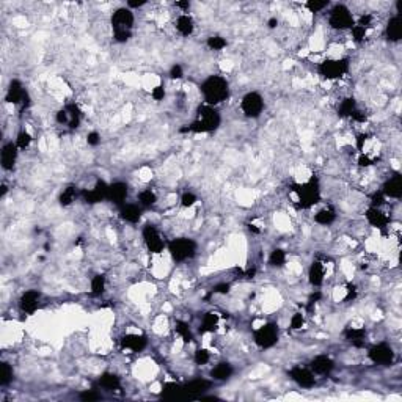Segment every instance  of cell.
<instances>
[{
  "label": "cell",
  "instance_id": "26",
  "mask_svg": "<svg viewBox=\"0 0 402 402\" xmlns=\"http://www.w3.org/2000/svg\"><path fill=\"white\" fill-rule=\"evenodd\" d=\"M324 277H326V267L321 261H314L311 264L310 270H308V280L313 286H321L324 283Z\"/></svg>",
  "mask_w": 402,
  "mask_h": 402
},
{
  "label": "cell",
  "instance_id": "16",
  "mask_svg": "<svg viewBox=\"0 0 402 402\" xmlns=\"http://www.w3.org/2000/svg\"><path fill=\"white\" fill-rule=\"evenodd\" d=\"M107 189H109V185L104 181H101V179H99V181L95 184V187H93L91 190H83L82 196H83L85 203L96 204V203H101L102 200H107Z\"/></svg>",
  "mask_w": 402,
  "mask_h": 402
},
{
  "label": "cell",
  "instance_id": "37",
  "mask_svg": "<svg viewBox=\"0 0 402 402\" xmlns=\"http://www.w3.org/2000/svg\"><path fill=\"white\" fill-rule=\"evenodd\" d=\"M106 292V277L104 275H95L91 280V295L101 297Z\"/></svg>",
  "mask_w": 402,
  "mask_h": 402
},
{
  "label": "cell",
  "instance_id": "1",
  "mask_svg": "<svg viewBox=\"0 0 402 402\" xmlns=\"http://www.w3.org/2000/svg\"><path fill=\"white\" fill-rule=\"evenodd\" d=\"M198 116L196 119L185 127H181L179 132H193V134H209L214 132L216 129H219V126L221 123V116L212 106L203 104L198 107Z\"/></svg>",
  "mask_w": 402,
  "mask_h": 402
},
{
  "label": "cell",
  "instance_id": "4",
  "mask_svg": "<svg viewBox=\"0 0 402 402\" xmlns=\"http://www.w3.org/2000/svg\"><path fill=\"white\" fill-rule=\"evenodd\" d=\"M170 256L173 258V261L176 262H185L192 259L193 256L196 255V249L198 245L193 241V239L189 237H176L172 239L167 245Z\"/></svg>",
  "mask_w": 402,
  "mask_h": 402
},
{
  "label": "cell",
  "instance_id": "29",
  "mask_svg": "<svg viewBox=\"0 0 402 402\" xmlns=\"http://www.w3.org/2000/svg\"><path fill=\"white\" fill-rule=\"evenodd\" d=\"M365 336H366L365 329H349L346 331V339L354 347H358V349L365 346Z\"/></svg>",
  "mask_w": 402,
  "mask_h": 402
},
{
  "label": "cell",
  "instance_id": "17",
  "mask_svg": "<svg viewBox=\"0 0 402 402\" xmlns=\"http://www.w3.org/2000/svg\"><path fill=\"white\" fill-rule=\"evenodd\" d=\"M310 369L318 375H329L335 369V362L327 355H318L311 360Z\"/></svg>",
  "mask_w": 402,
  "mask_h": 402
},
{
  "label": "cell",
  "instance_id": "60",
  "mask_svg": "<svg viewBox=\"0 0 402 402\" xmlns=\"http://www.w3.org/2000/svg\"><path fill=\"white\" fill-rule=\"evenodd\" d=\"M175 5H176L178 8H181V10H184V11H187V10L190 8V3L187 2V0H185V2H176Z\"/></svg>",
  "mask_w": 402,
  "mask_h": 402
},
{
  "label": "cell",
  "instance_id": "23",
  "mask_svg": "<svg viewBox=\"0 0 402 402\" xmlns=\"http://www.w3.org/2000/svg\"><path fill=\"white\" fill-rule=\"evenodd\" d=\"M211 388V382L206 380V379H193L190 382H187L184 385V391H185V396H196V395H201L206 390Z\"/></svg>",
  "mask_w": 402,
  "mask_h": 402
},
{
  "label": "cell",
  "instance_id": "12",
  "mask_svg": "<svg viewBox=\"0 0 402 402\" xmlns=\"http://www.w3.org/2000/svg\"><path fill=\"white\" fill-rule=\"evenodd\" d=\"M5 101L10 102V104H22L24 107L29 106V95H27V91H25L24 85L19 80L14 79L10 82V87H8V90H6Z\"/></svg>",
  "mask_w": 402,
  "mask_h": 402
},
{
  "label": "cell",
  "instance_id": "35",
  "mask_svg": "<svg viewBox=\"0 0 402 402\" xmlns=\"http://www.w3.org/2000/svg\"><path fill=\"white\" fill-rule=\"evenodd\" d=\"M14 379V372H13V366L6 362L0 363V385L2 387H8Z\"/></svg>",
  "mask_w": 402,
  "mask_h": 402
},
{
  "label": "cell",
  "instance_id": "40",
  "mask_svg": "<svg viewBox=\"0 0 402 402\" xmlns=\"http://www.w3.org/2000/svg\"><path fill=\"white\" fill-rule=\"evenodd\" d=\"M156 201H157V196L151 189H146V190H143V192L139 193V203H140V206H143V208H151V206L156 204Z\"/></svg>",
  "mask_w": 402,
  "mask_h": 402
},
{
  "label": "cell",
  "instance_id": "22",
  "mask_svg": "<svg viewBox=\"0 0 402 402\" xmlns=\"http://www.w3.org/2000/svg\"><path fill=\"white\" fill-rule=\"evenodd\" d=\"M234 374V367L231 366V363L228 362H221L219 365H216L212 367L211 371V377L212 380H217V382H225V380H229L231 375Z\"/></svg>",
  "mask_w": 402,
  "mask_h": 402
},
{
  "label": "cell",
  "instance_id": "30",
  "mask_svg": "<svg viewBox=\"0 0 402 402\" xmlns=\"http://www.w3.org/2000/svg\"><path fill=\"white\" fill-rule=\"evenodd\" d=\"M183 396H185L184 387H181V385H178V383L170 382V383H165L164 388H162V398H165V399H176V398H183Z\"/></svg>",
  "mask_w": 402,
  "mask_h": 402
},
{
  "label": "cell",
  "instance_id": "32",
  "mask_svg": "<svg viewBox=\"0 0 402 402\" xmlns=\"http://www.w3.org/2000/svg\"><path fill=\"white\" fill-rule=\"evenodd\" d=\"M357 110V101L354 98H346L341 101V104L338 107V115L341 118H350Z\"/></svg>",
  "mask_w": 402,
  "mask_h": 402
},
{
  "label": "cell",
  "instance_id": "54",
  "mask_svg": "<svg viewBox=\"0 0 402 402\" xmlns=\"http://www.w3.org/2000/svg\"><path fill=\"white\" fill-rule=\"evenodd\" d=\"M152 98L156 99V101H162V99L165 98V88H164V85H157V87L152 90Z\"/></svg>",
  "mask_w": 402,
  "mask_h": 402
},
{
  "label": "cell",
  "instance_id": "8",
  "mask_svg": "<svg viewBox=\"0 0 402 402\" xmlns=\"http://www.w3.org/2000/svg\"><path fill=\"white\" fill-rule=\"evenodd\" d=\"M329 22L331 25V29L335 30H347L354 27V16L349 11V8L344 5H336L333 10L330 11L329 16Z\"/></svg>",
  "mask_w": 402,
  "mask_h": 402
},
{
  "label": "cell",
  "instance_id": "56",
  "mask_svg": "<svg viewBox=\"0 0 402 402\" xmlns=\"http://www.w3.org/2000/svg\"><path fill=\"white\" fill-rule=\"evenodd\" d=\"M350 118H352L354 121H357V123H365V121H366V115H365L363 112H360V110H358V109L355 110L354 115L350 116Z\"/></svg>",
  "mask_w": 402,
  "mask_h": 402
},
{
  "label": "cell",
  "instance_id": "21",
  "mask_svg": "<svg viewBox=\"0 0 402 402\" xmlns=\"http://www.w3.org/2000/svg\"><path fill=\"white\" fill-rule=\"evenodd\" d=\"M366 219L367 221L374 226V228H379V229H385L390 223V219L387 217V214L382 212L380 208H369L366 211Z\"/></svg>",
  "mask_w": 402,
  "mask_h": 402
},
{
  "label": "cell",
  "instance_id": "11",
  "mask_svg": "<svg viewBox=\"0 0 402 402\" xmlns=\"http://www.w3.org/2000/svg\"><path fill=\"white\" fill-rule=\"evenodd\" d=\"M369 355L371 362H374L375 365H382V366H388L393 363L395 360V352H393V349L385 344V343H380V344H375L369 349Z\"/></svg>",
  "mask_w": 402,
  "mask_h": 402
},
{
  "label": "cell",
  "instance_id": "10",
  "mask_svg": "<svg viewBox=\"0 0 402 402\" xmlns=\"http://www.w3.org/2000/svg\"><path fill=\"white\" fill-rule=\"evenodd\" d=\"M142 234H143V241H145V244H146V247H148V250L151 252V253H162L164 252V249H165V239L162 237V234H160V231L154 226V225H151V223H148V225H145L143 226V231H142Z\"/></svg>",
  "mask_w": 402,
  "mask_h": 402
},
{
  "label": "cell",
  "instance_id": "44",
  "mask_svg": "<svg viewBox=\"0 0 402 402\" xmlns=\"http://www.w3.org/2000/svg\"><path fill=\"white\" fill-rule=\"evenodd\" d=\"M352 30V38L355 42H362L366 37V29L362 27V25H358V24H354V27L350 29Z\"/></svg>",
  "mask_w": 402,
  "mask_h": 402
},
{
  "label": "cell",
  "instance_id": "55",
  "mask_svg": "<svg viewBox=\"0 0 402 402\" xmlns=\"http://www.w3.org/2000/svg\"><path fill=\"white\" fill-rule=\"evenodd\" d=\"M358 25H362V27H365L367 30V27H371V24H372V16L371 14H363L360 21L357 22Z\"/></svg>",
  "mask_w": 402,
  "mask_h": 402
},
{
  "label": "cell",
  "instance_id": "46",
  "mask_svg": "<svg viewBox=\"0 0 402 402\" xmlns=\"http://www.w3.org/2000/svg\"><path fill=\"white\" fill-rule=\"evenodd\" d=\"M327 6H329V2H316V0H310V2H306V8L311 13H319Z\"/></svg>",
  "mask_w": 402,
  "mask_h": 402
},
{
  "label": "cell",
  "instance_id": "43",
  "mask_svg": "<svg viewBox=\"0 0 402 402\" xmlns=\"http://www.w3.org/2000/svg\"><path fill=\"white\" fill-rule=\"evenodd\" d=\"M193 360H195L196 365H206V363L211 360V354L208 352L206 349H198V350L195 352Z\"/></svg>",
  "mask_w": 402,
  "mask_h": 402
},
{
  "label": "cell",
  "instance_id": "18",
  "mask_svg": "<svg viewBox=\"0 0 402 402\" xmlns=\"http://www.w3.org/2000/svg\"><path fill=\"white\" fill-rule=\"evenodd\" d=\"M382 193L387 198H401L402 196V176L399 173L393 175L390 179H387L382 187Z\"/></svg>",
  "mask_w": 402,
  "mask_h": 402
},
{
  "label": "cell",
  "instance_id": "3",
  "mask_svg": "<svg viewBox=\"0 0 402 402\" xmlns=\"http://www.w3.org/2000/svg\"><path fill=\"white\" fill-rule=\"evenodd\" d=\"M134 13L129 8H118L112 16L113 38L118 42H126L132 38Z\"/></svg>",
  "mask_w": 402,
  "mask_h": 402
},
{
  "label": "cell",
  "instance_id": "2",
  "mask_svg": "<svg viewBox=\"0 0 402 402\" xmlns=\"http://www.w3.org/2000/svg\"><path fill=\"white\" fill-rule=\"evenodd\" d=\"M200 90L204 98V104L212 106V107L226 101L231 93L228 80L221 75H209L208 79L201 83Z\"/></svg>",
  "mask_w": 402,
  "mask_h": 402
},
{
  "label": "cell",
  "instance_id": "63",
  "mask_svg": "<svg viewBox=\"0 0 402 402\" xmlns=\"http://www.w3.org/2000/svg\"><path fill=\"white\" fill-rule=\"evenodd\" d=\"M6 192H8V187H6L5 184H2V192H0V198H3V196L6 195Z\"/></svg>",
  "mask_w": 402,
  "mask_h": 402
},
{
  "label": "cell",
  "instance_id": "20",
  "mask_svg": "<svg viewBox=\"0 0 402 402\" xmlns=\"http://www.w3.org/2000/svg\"><path fill=\"white\" fill-rule=\"evenodd\" d=\"M148 346V339L143 335H126L121 338V347L131 352H142Z\"/></svg>",
  "mask_w": 402,
  "mask_h": 402
},
{
  "label": "cell",
  "instance_id": "53",
  "mask_svg": "<svg viewBox=\"0 0 402 402\" xmlns=\"http://www.w3.org/2000/svg\"><path fill=\"white\" fill-rule=\"evenodd\" d=\"M87 143L90 145V146H98V145L101 143V135L98 132H90L87 135Z\"/></svg>",
  "mask_w": 402,
  "mask_h": 402
},
{
  "label": "cell",
  "instance_id": "62",
  "mask_svg": "<svg viewBox=\"0 0 402 402\" xmlns=\"http://www.w3.org/2000/svg\"><path fill=\"white\" fill-rule=\"evenodd\" d=\"M277 25H278V19H277V18H270V19H269V27H270V29H275Z\"/></svg>",
  "mask_w": 402,
  "mask_h": 402
},
{
  "label": "cell",
  "instance_id": "42",
  "mask_svg": "<svg viewBox=\"0 0 402 402\" xmlns=\"http://www.w3.org/2000/svg\"><path fill=\"white\" fill-rule=\"evenodd\" d=\"M30 143H32V135L27 131H21L18 134V139H16V146L19 149H25L30 146Z\"/></svg>",
  "mask_w": 402,
  "mask_h": 402
},
{
  "label": "cell",
  "instance_id": "52",
  "mask_svg": "<svg viewBox=\"0 0 402 402\" xmlns=\"http://www.w3.org/2000/svg\"><path fill=\"white\" fill-rule=\"evenodd\" d=\"M229 285L228 283H220V285H217V286H214L212 288V294H221V295H225V294H228L229 292Z\"/></svg>",
  "mask_w": 402,
  "mask_h": 402
},
{
  "label": "cell",
  "instance_id": "61",
  "mask_svg": "<svg viewBox=\"0 0 402 402\" xmlns=\"http://www.w3.org/2000/svg\"><path fill=\"white\" fill-rule=\"evenodd\" d=\"M145 3H146L145 0H140V2H132V0H131V2H127V6H129V8H140Z\"/></svg>",
  "mask_w": 402,
  "mask_h": 402
},
{
  "label": "cell",
  "instance_id": "28",
  "mask_svg": "<svg viewBox=\"0 0 402 402\" xmlns=\"http://www.w3.org/2000/svg\"><path fill=\"white\" fill-rule=\"evenodd\" d=\"M195 29V22L189 14H181L176 19V30L181 33L183 37H189L193 33Z\"/></svg>",
  "mask_w": 402,
  "mask_h": 402
},
{
  "label": "cell",
  "instance_id": "34",
  "mask_svg": "<svg viewBox=\"0 0 402 402\" xmlns=\"http://www.w3.org/2000/svg\"><path fill=\"white\" fill-rule=\"evenodd\" d=\"M65 109H66V112L70 113V126L71 129H77V127L80 126V119H82V112H80V109H79V106L77 104H68V106H65Z\"/></svg>",
  "mask_w": 402,
  "mask_h": 402
},
{
  "label": "cell",
  "instance_id": "31",
  "mask_svg": "<svg viewBox=\"0 0 402 402\" xmlns=\"http://www.w3.org/2000/svg\"><path fill=\"white\" fill-rule=\"evenodd\" d=\"M335 220H336V212L333 211L331 208L321 209V211L314 216V221H316L318 225H322V226H329V225H331Z\"/></svg>",
  "mask_w": 402,
  "mask_h": 402
},
{
  "label": "cell",
  "instance_id": "57",
  "mask_svg": "<svg viewBox=\"0 0 402 402\" xmlns=\"http://www.w3.org/2000/svg\"><path fill=\"white\" fill-rule=\"evenodd\" d=\"M366 140H367V135L366 134H360V135L357 137V148L360 149V151L363 149V145H365Z\"/></svg>",
  "mask_w": 402,
  "mask_h": 402
},
{
  "label": "cell",
  "instance_id": "6",
  "mask_svg": "<svg viewBox=\"0 0 402 402\" xmlns=\"http://www.w3.org/2000/svg\"><path fill=\"white\" fill-rule=\"evenodd\" d=\"M319 74L327 80L341 79L349 71V60L347 58H327L318 68Z\"/></svg>",
  "mask_w": 402,
  "mask_h": 402
},
{
  "label": "cell",
  "instance_id": "27",
  "mask_svg": "<svg viewBox=\"0 0 402 402\" xmlns=\"http://www.w3.org/2000/svg\"><path fill=\"white\" fill-rule=\"evenodd\" d=\"M98 385L101 388L107 390V391H115V390L121 388V379H119L118 375L113 374V372H104L99 377Z\"/></svg>",
  "mask_w": 402,
  "mask_h": 402
},
{
  "label": "cell",
  "instance_id": "7",
  "mask_svg": "<svg viewBox=\"0 0 402 402\" xmlns=\"http://www.w3.org/2000/svg\"><path fill=\"white\" fill-rule=\"evenodd\" d=\"M278 336H280V331H278V326L273 322H269V324H264L262 327H259L253 333V339L258 347L261 349H270L273 347L277 343H278Z\"/></svg>",
  "mask_w": 402,
  "mask_h": 402
},
{
  "label": "cell",
  "instance_id": "9",
  "mask_svg": "<svg viewBox=\"0 0 402 402\" xmlns=\"http://www.w3.org/2000/svg\"><path fill=\"white\" fill-rule=\"evenodd\" d=\"M241 109L247 118H259L264 110V99L259 93L250 91L242 98Z\"/></svg>",
  "mask_w": 402,
  "mask_h": 402
},
{
  "label": "cell",
  "instance_id": "33",
  "mask_svg": "<svg viewBox=\"0 0 402 402\" xmlns=\"http://www.w3.org/2000/svg\"><path fill=\"white\" fill-rule=\"evenodd\" d=\"M219 322V314L217 313H206L203 316L201 326H200V333H208V331H214L217 327Z\"/></svg>",
  "mask_w": 402,
  "mask_h": 402
},
{
  "label": "cell",
  "instance_id": "15",
  "mask_svg": "<svg viewBox=\"0 0 402 402\" xmlns=\"http://www.w3.org/2000/svg\"><path fill=\"white\" fill-rule=\"evenodd\" d=\"M18 154H19V148L16 146V143L8 142L3 145L2 148V154H0V160H2V168L10 172V170L14 168L16 160H18Z\"/></svg>",
  "mask_w": 402,
  "mask_h": 402
},
{
  "label": "cell",
  "instance_id": "49",
  "mask_svg": "<svg viewBox=\"0 0 402 402\" xmlns=\"http://www.w3.org/2000/svg\"><path fill=\"white\" fill-rule=\"evenodd\" d=\"M55 119H57V123H58V124H70V113L66 112V109H65V107L58 110Z\"/></svg>",
  "mask_w": 402,
  "mask_h": 402
},
{
  "label": "cell",
  "instance_id": "14",
  "mask_svg": "<svg viewBox=\"0 0 402 402\" xmlns=\"http://www.w3.org/2000/svg\"><path fill=\"white\" fill-rule=\"evenodd\" d=\"M39 298L41 294L38 292L37 289H29L21 295L19 298V308L21 311H24L25 314H33L37 311V308L39 305Z\"/></svg>",
  "mask_w": 402,
  "mask_h": 402
},
{
  "label": "cell",
  "instance_id": "58",
  "mask_svg": "<svg viewBox=\"0 0 402 402\" xmlns=\"http://www.w3.org/2000/svg\"><path fill=\"white\" fill-rule=\"evenodd\" d=\"M371 164H372V160L367 156H363V154L360 156V159H358V165H360V167H369Z\"/></svg>",
  "mask_w": 402,
  "mask_h": 402
},
{
  "label": "cell",
  "instance_id": "24",
  "mask_svg": "<svg viewBox=\"0 0 402 402\" xmlns=\"http://www.w3.org/2000/svg\"><path fill=\"white\" fill-rule=\"evenodd\" d=\"M385 33H387L388 41L398 42L401 39L402 27H401V14L399 13L396 16H393V18H390V21L387 24V29H385Z\"/></svg>",
  "mask_w": 402,
  "mask_h": 402
},
{
  "label": "cell",
  "instance_id": "48",
  "mask_svg": "<svg viewBox=\"0 0 402 402\" xmlns=\"http://www.w3.org/2000/svg\"><path fill=\"white\" fill-rule=\"evenodd\" d=\"M195 203H196V195H193L190 192H185L181 196V204H183L184 208H192Z\"/></svg>",
  "mask_w": 402,
  "mask_h": 402
},
{
  "label": "cell",
  "instance_id": "45",
  "mask_svg": "<svg viewBox=\"0 0 402 402\" xmlns=\"http://www.w3.org/2000/svg\"><path fill=\"white\" fill-rule=\"evenodd\" d=\"M303 324H305V316L302 313H295L292 318H291V329L292 330H298V329H302L303 327Z\"/></svg>",
  "mask_w": 402,
  "mask_h": 402
},
{
  "label": "cell",
  "instance_id": "36",
  "mask_svg": "<svg viewBox=\"0 0 402 402\" xmlns=\"http://www.w3.org/2000/svg\"><path fill=\"white\" fill-rule=\"evenodd\" d=\"M175 330L179 335L184 343H192L193 341V333L189 327V324L184 322V321H176V326H175Z\"/></svg>",
  "mask_w": 402,
  "mask_h": 402
},
{
  "label": "cell",
  "instance_id": "50",
  "mask_svg": "<svg viewBox=\"0 0 402 402\" xmlns=\"http://www.w3.org/2000/svg\"><path fill=\"white\" fill-rule=\"evenodd\" d=\"M372 208H380V206H383L385 204V200H387V196H385L383 193H382V190L380 192H375L374 195H372Z\"/></svg>",
  "mask_w": 402,
  "mask_h": 402
},
{
  "label": "cell",
  "instance_id": "39",
  "mask_svg": "<svg viewBox=\"0 0 402 402\" xmlns=\"http://www.w3.org/2000/svg\"><path fill=\"white\" fill-rule=\"evenodd\" d=\"M269 264L272 267H283L286 264V253L281 249H275L269 256Z\"/></svg>",
  "mask_w": 402,
  "mask_h": 402
},
{
  "label": "cell",
  "instance_id": "5",
  "mask_svg": "<svg viewBox=\"0 0 402 402\" xmlns=\"http://www.w3.org/2000/svg\"><path fill=\"white\" fill-rule=\"evenodd\" d=\"M294 192L298 196V206H300L302 209H310L321 200L319 181H318V178H314V176L305 184H295Z\"/></svg>",
  "mask_w": 402,
  "mask_h": 402
},
{
  "label": "cell",
  "instance_id": "13",
  "mask_svg": "<svg viewBox=\"0 0 402 402\" xmlns=\"http://www.w3.org/2000/svg\"><path fill=\"white\" fill-rule=\"evenodd\" d=\"M289 377L302 388H313L316 383L314 372L311 369H308V367H302V366L292 367V369L289 371Z\"/></svg>",
  "mask_w": 402,
  "mask_h": 402
},
{
  "label": "cell",
  "instance_id": "59",
  "mask_svg": "<svg viewBox=\"0 0 402 402\" xmlns=\"http://www.w3.org/2000/svg\"><path fill=\"white\" fill-rule=\"evenodd\" d=\"M357 295V289L354 285H349L347 286V297H346V300H350V298H355Z\"/></svg>",
  "mask_w": 402,
  "mask_h": 402
},
{
  "label": "cell",
  "instance_id": "25",
  "mask_svg": "<svg viewBox=\"0 0 402 402\" xmlns=\"http://www.w3.org/2000/svg\"><path fill=\"white\" fill-rule=\"evenodd\" d=\"M119 216L127 223H139L142 219V209L137 204H123Z\"/></svg>",
  "mask_w": 402,
  "mask_h": 402
},
{
  "label": "cell",
  "instance_id": "51",
  "mask_svg": "<svg viewBox=\"0 0 402 402\" xmlns=\"http://www.w3.org/2000/svg\"><path fill=\"white\" fill-rule=\"evenodd\" d=\"M184 75V71H183V66L179 63H175L172 68H170V77L172 79H183Z\"/></svg>",
  "mask_w": 402,
  "mask_h": 402
},
{
  "label": "cell",
  "instance_id": "41",
  "mask_svg": "<svg viewBox=\"0 0 402 402\" xmlns=\"http://www.w3.org/2000/svg\"><path fill=\"white\" fill-rule=\"evenodd\" d=\"M206 44H208V47L211 50H221V49L226 47V39L223 37H220V35H212V37L208 38Z\"/></svg>",
  "mask_w": 402,
  "mask_h": 402
},
{
  "label": "cell",
  "instance_id": "19",
  "mask_svg": "<svg viewBox=\"0 0 402 402\" xmlns=\"http://www.w3.org/2000/svg\"><path fill=\"white\" fill-rule=\"evenodd\" d=\"M127 193H129V187H127V184L118 181V183H113L109 185L107 200L115 203V204H123L127 198Z\"/></svg>",
  "mask_w": 402,
  "mask_h": 402
},
{
  "label": "cell",
  "instance_id": "38",
  "mask_svg": "<svg viewBox=\"0 0 402 402\" xmlns=\"http://www.w3.org/2000/svg\"><path fill=\"white\" fill-rule=\"evenodd\" d=\"M75 198H77V187L68 185L66 189H63L62 195H60V204H62V206H70Z\"/></svg>",
  "mask_w": 402,
  "mask_h": 402
},
{
  "label": "cell",
  "instance_id": "47",
  "mask_svg": "<svg viewBox=\"0 0 402 402\" xmlns=\"http://www.w3.org/2000/svg\"><path fill=\"white\" fill-rule=\"evenodd\" d=\"M80 399L85 402H93V401H99L101 395L95 390H85L83 393H80Z\"/></svg>",
  "mask_w": 402,
  "mask_h": 402
}]
</instances>
